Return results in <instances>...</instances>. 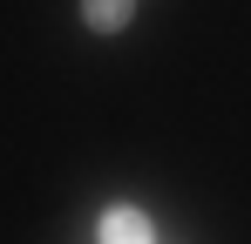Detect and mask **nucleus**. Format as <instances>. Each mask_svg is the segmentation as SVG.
Masks as SVG:
<instances>
[{
  "instance_id": "1",
  "label": "nucleus",
  "mask_w": 251,
  "mask_h": 244,
  "mask_svg": "<svg viewBox=\"0 0 251 244\" xmlns=\"http://www.w3.org/2000/svg\"><path fill=\"white\" fill-rule=\"evenodd\" d=\"M156 231H150V217L143 210H129V203H116L109 217H102V244H150Z\"/></svg>"
},
{
  "instance_id": "2",
  "label": "nucleus",
  "mask_w": 251,
  "mask_h": 244,
  "mask_svg": "<svg viewBox=\"0 0 251 244\" xmlns=\"http://www.w3.org/2000/svg\"><path fill=\"white\" fill-rule=\"evenodd\" d=\"M129 14H136V0H82V21L95 27V34H116V27H129Z\"/></svg>"
}]
</instances>
